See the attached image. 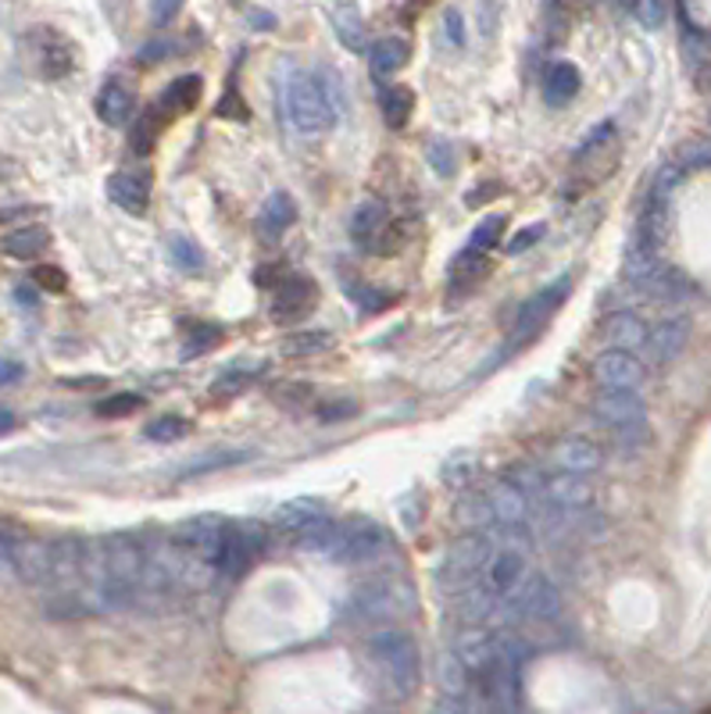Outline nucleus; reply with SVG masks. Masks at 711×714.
Listing matches in <instances>:
<instances>
[{
	"instance_id": "nucleus-1",
	"label": "nucleus",
	"mask_w": 711,
	"mask_h": 714,
	"mask_svg": "<svg viewBox=\"0 0 711 714\" xmlns=\"http://www.w3.org/2000/svg\"><path fill=\"white\" fill-rule=\"evenodd\" d=\"M279 101H283L287 122L301 132V137H318V132H329L343 115L340 79L329 68H318V72L293 68L290 76L283 79Z\"/></svg>"
},
{
	"instance_id": "nucleus-37",
	"label": "nucleus",
	"mask_w": 711,
	"mask_h": 714,
	"mask_svg": "<svg viewBox=\"0 0 711 714\" xmlns=\"http://www.w3.org/2000/svg\"><path fill=\"white\" fill-rule=\"evenodd\" d=\"M168 251H172V262H176L182 272H201L204 268V251L190 237H182V232H176V237L168 240Z\"/></svg>"
},
{
	"instance_id": "nucleus-20",
	"label": "nucleus",
	"mask_w": 711,
	"mask_h": 714,
	"mask_svg": "<svg viewBox=\"0 0 711 714\" xmlns=\"http://www.w3.org/2000/svg\"><path fill=\"white\" fill-rule=\"evenodd\" d=\"M486 500H490V508H494V522H525V519H530V511H533L530 489H522L519 483H511V479H505V483H497V486H490Z\"/></svg>"
},
{
	"instance_id": "nucleus-39",
	"label": "nucleus",
	"mask_w": 711,
	"mask_h": 714,
	"mask_svg": "<svg viewBox=\"0 0 711 714\" xmlns=\"http://www.w3.org/2000/svg\"><path fill=\"white\" fill-rule=\"evenodd\" d=\"M251 372H243V368H229V372H223L212 383V400H232L240 397V393H247L251 386Z\"/></svg>"
},
{
	"instance_id": "nucleus-26",
	"label": "nucleus",
	"mask_w": 711,
	"mask_h": 714,
	"mask_svg": "<svg viewBox=\"0 0 711 714\" xmlns=\"http://www.w3.org/2000/svg\"><path fill=\"white\" fill-rule=\"evenodd\" d=\"M293 221H297V204H293V196L272 193L262 204V215H257V232H262L265 240H279Z\"/></svg>"
},
{
	"instance_id": "nucleus-17",
	"label": "nucleus",
	"mask_w": 711,
	"mask_h": 714,
	"mask_svg": "<svg viewBox=\"0 0 711 714\" xmlns=\"http://www.w3.org/2000/svg\"><path fill=\"white\" fill-rule=\"evenodd\" d=\"M326 514V503L315 500V497H293L287 503H279L272 511V528L279 536H290V539H301L308 528Z\"/></svg>"
},
{
	"instance_id": "nucleus-40",
	"label": "nucleus",
	"mask_w": 711,
	"mask_h": 714,
	"mask_svg": "<svg viewBox=\"0 0 711 714\" xmlns=\"http://www.w3.org/2000/svg\"><path fill=\"white\" fill-rule=\"evenodd\" d=\"M505 229H508V218H505V215H490V218H483L480 226H475V232H472L469 247L494 251L497 243H500V237H505Z\"/></svg>"
},
{
	"instance_id": "nucleus-11",
	"label": "nucleus",
	"mask_w": 711,
	"mask_h": 714,
	"mask_svg": "<svg viewBox=\"0 0 711 714\" xmlns=\"http://www.w3.org/2000/svg\"><path fill=\"white\" fill-rule=\"evenodd\" d=\"M525 553L519 550H500L494 547V553H490V561L483 564V575H480V586L490 589L494 597L508 600L515 589H519V583L525 578Z\"/></svg>"
},
{
	"instance_id": "nucleus-44",
	"label": "nucleus",
	"mask_w": 711,
	"mask_h": 714,
	"mask_svg": "<svg viewBox=\"0 0 711 714\" xmlns=\"http://www.w3.org/2000/svg\"><path fill=\"white\" fill-rule=\"evenodd\" d=\"M404 240H408V232H404L401 226H394V221H386V226L376 232L372 243L365 251H372V254H397L404 247Z\"/></svg>"
},
{
	"instance_id": "nucleus-25",
	"label": "nucleus",
	"mask_w": 711,
	"mask_h": 714,
	"mask_svg": "<svg viewBox=\"0 0 711 714\" xmlns=\"http://www.w3.org/2000/svg\"><path fill=\"white\" fill-rule=\"evenodd\" d=\"M497 647H500V639H497V633H483V629H469V633H461L458 639H455V654L469 664V672L472 675H480L490 661H494V654H497Z\"/></svg>"
},
{
	"instance_id": "nucleus-30",
	"label": "nucleus",
	"mask_w": 711,
	"mask_h": 714,
	"mask_svg": "<svg viewBox=\"0 0 711 714\" xmlns=\"http://www.w3.org/2000/svg\"><path fill=\"white\" fill-rule=\"evenodd\" d=\"M201 90H204L201 76H179L176 82L165 86L162 101H157V115H182V111H190L201 101Z\"/></svg>"
},
{
	"instance_id": "nucleus-21",
	"label": "nucleus",
	"mask_w": 711,
	"mask_h": 714,
	"mask_svg": "<svg viewBox=\"0 0 711 714\" xmlns=\"http://www.w3.org/2000/svg\"><path fill=\"white\" fill-rule=\"evenodd\" d=\"M686 340H690V322H686V318H665V322H658L651 329V336H647V350H651L658 365H669L683 354Z\"/></svg>"
},
{
	"instance_id": "nucleus-10",
	"label": "nucleus",
	"mask_w": 711,
	"mask_h": 714,
	"mask_svg": "<svg viewBox=\"0 0 711 714\" xmlns=\"http://www.w3.org/2000/svg\"><path fill=\"white\" fill-rule=\"evenodd\" d=\"M226 528H229V519H223V514H215V511L193 514V519H182L176 528H172V544L182 547V550L215 553L218 558V547H223V539H226Z\"/></svg>"
},
{
	"instance_id": "nucleus-24",
	"label": "nucleus",
	"mask_w": 711,
	"mask_h": 714,
	"mask_svg": "<svg viewBox=\"0 0 711 714\" xmlns=\"http://www.w3.org/2000/svg\"><path fill=\"white\" fill-rule=\"evenodd\" d=\"M494 272V262H490V251H480V247H465L455 265H450V290L458 293H472L480 282Z\"/></svg>"
},
{
	"instance_id": "nucleus-5",
	"label": "nucleus",
	"mask_w": 711,
	"mask_h": 714,
	"mask_svg": "<svg viewBox=\"0 0 711 714\" xmlns=\"http://www.w3.org/2000/svg\"><path fill=\"white\" fill-rule=\"evenodd\" d=\"M383 547H386L383 528L369 519H351L347 525H337L326 553L340 564H365V561H376L379 553H383Z\"/></svg>"
},
{
	"instance_id": "nucleus-31",
	"label": "nucleus",
	"mask_w": 711,
	"mask_h": 714,
	"mask_svg": "<svg viewBox=\"0 0 711 714\" xmlns=\"http://www.w3.org/2000/svg\"><path fill=\"white\" fill-rule=\"evenodd\" d=\"M386 221H390V207L383 201H361L358 207H354V215H351V237H354V243L369 247L372 237L386 226Z\"/></svg>"
},
{
	"instance_id": "nucleus-6",
	"label": "nucleus",
	"mask_w": 711,
	"mask_h": 714,
	"mask_svg": "<svg viewBox=\"0 0 711 714\" xmlns=\"http://www.w3.org/2000/svg\"><path fill=\"white\" fill-rule=\"evenodd\" d=\"M265 553V528L257 522H229L226 539L218 547V572L240 578L254 569V561Z\"/></svg>"
},
{
	"instance_id": "nucleus-41",
	"label": "nucleus",
	"mask_w": 711,
	"mask_h": 714,
	"mask_svg": "<svg viewBox=\"0 0 711 714\" xmlns=\"http://www.w3.org/2000/svg\"><path fill=\"white\" fill-rule=\"evenodd\" d=\"M444 483L450 486V489H465L475 479V458L472 454H455L450 461H444Z\"/></svg>"
},
{
	"instance_id": "nucleus-60",
	"label": "nucleus",
	"mask_w": 711,
	"mask_h": 714,
	"mask_svg": "<svg viewBox=\"0 0 711 714\" xmlns=\"http://www.w3.org/2000/svg\"><path fill=\"white\" fill-rule=\"evenodd\" d=\"M605 4H622V0H605Z\"/></svg>"
},
{
	"instance_id": "nucleus-57",
	"label": "nucleus",
	"mask_w": 711,
	"mask_h": 714,
	"mask_svg": "<svg viewBox=\"0 0 711 714\" xmlns=\"http://www.w3.org/2000/svg\"><path fill=\"white\" fill-rule=\"evenodd\" d=\"M354 411H358V408H354L351 400H340V408H322V411H318V415H322L326 422H329V418H343V415H354Z\"/></svg>"
},
{
	"instance_id": "nucleus-15",
	"label": "nucleus",
	"mask_w": 711,
	"mask_h": 714,
	"mask_svg": "<svg viewBox=\"0 0 711 714\" xmlns=\"http://www.w3.org/2000/svg\"><path fill=\"white\" fill-rule=\"evenodd\" d=\"M15 572L29 586H51L54 544H43V539H22V544H15Z\"/></svg>"
},
{
	"instance_id": "nucleus-46",
	"label": "nucleus",
	"mask_w": 711,
	"mask_h": 714,
	"mask_svg": "<svg viewBox=\"0 0 711 714\" xmlns=\"http://www.w3.org/2000/svg\"><path fill=\"white\" fill-rule=\"evenodd\" d=\"M33 282H36V290H47V293H65L68 290V276L54 265H36Z\"/></svg>"
},
{
	"instance_id": "nucleus-59",
	"label": "nucleus",
	"mask_w": 711,
	"mask_h": 714,
	"mask_svg": "<svg viewBox=\"0 0 711 714\" xmlns=\"http://www.w3.org/2000/svg\"><path fill=\"white\" fill-rule=\"evenodd\" d=\"M697 86H701L704 93H711V65H704L701 72H697Z\"/></svg>"
},
{
	"instance_id": "nucleus-28",
	"label": "nucleus",
	"mask_w": 711,
	"mask_h": 714,
	"mask_svg": "<svg viewBox=\"0 0 711 714\" xmlns=\"http://www.w3.org/2000/svg\"><path fill=\"white\" fill-rule=\"evenodd\" d=\"M580 86H583L580 68L569 65V61H555V65L547 68V76H544V97H547V104L561 107V104H569L575 93H580Z\"/></svg>"
},
{
	"instance_id": "nucleus-19",
	"label": "nucleus",
	"mask_w": 711,
	"mask_h": 714,
	"mask_svg": "<svg viewBox=\"0 0 711 714\" xmlns=\"http://www.w3.org/2000/svg\"><path fill=\"white\" fill-rule=\"evenodd\" d=\"M93 107L104 126H126L132 111H137V93H132V86L126 79H107L101 86V93H97Z\"/></svg>"
},
{
	"instance_id": "nucleus-2",
	"label": "nucleus",
	"mask_w": 711,
	"mask_h": 714,
	"mask_svg": "<svg viewBox=\"0 0 711 714\" xmlns=\"http://www.w3.org/2000/svg\"><path fill=\"white\" fill-rule=\"evenodd\" d=\"M365 658H369L372 679L386 697H411L422 683V658L415 639L401 629H376L365 643Z\"/></svg>"
},
{
	"instance_id": "nucleus-36",
	"label": "nucleus",
	"mask_w": 711,
	"mask_h": 714,
	"mask_svg": "<svg viewBox=\"0 0 711 714\" xmlns=\"http://www.w3.org/2000/svg\"><path fill=\"white\" fill-rule=\"evenodd\" d=\"M329 343H333V336H329V332H318V329L290 332V336L283 340V354L287 357H312V354L329 350Z\"/></svg>"
},
{
	"instance_id": "nucleus-13",
	"label": "nucleus",
	"mask_w": 711,
	"mask_h": 714,
	"mask_svg": "<svg viewBox=\"0 0 711 714\" xmlns=\"http://www.w3.org/2000/svg\"><path fill=\"white\" fill-rule=\"evenodd\" d=\"M315 301H318V290L312 279L304 276H290L276 286V301H272V318L276 322H301L315 311Z\"/></svg>"
},
{
	"instance_id": "nucleus-42",
	"label": "nucleus",
	"mask_w": 711,
	"mask_h": 714,
	"mask_svg": "<svg viewBox=\"0 0 711 714\" xmlns=\"http://www.w3.org/2000/svg\"><path fill=\"white\" fill-rule=\"evenodd\" d=\"M187 429H190L187 418L165 415V418H154V422L143 429V436L154 439V443H172V439H182V436H187Z\"/></svg>"
},
{
	"instance_id": "nucleus-23",
	"label": "nucleus",
	"mask_w": 711,
	"mask_h": 714,
	"mask_svg": "<svg viewBox=\"0 0 711 714\" xmlns=\"http://www.w3.org/2000/svg\"><path fill=\"white\" fill-rule=\"evenodd\" d=\"M605 340H608V347H615V350H640V347H647V336H651V329H647V322L640 315H633V311H619V315H611L608 322H605Z\"/></svg>"
},
{
	"instance_id": "nucleus-8",
	"label": "nucleus",
	"mask_w": 711,
	"mask_h": 714,
	"mask_svg": "<svg viewBox=\"0 0 711 714\" xmlns=\"http://www.w3.org/2000/svg\"><path fill=\"white\" fill-rule=\"evenodd\" d=\"M591 375L600 390H640L644 379H647V368L644 361L636 357L633 350H605L594 357L591 365Z\"/></svg>"
},
{
	"instance_id": "nucleus-3",
	"label": "nucleus",
	"mask_w": 711,
	"mask_h": 714,
	"mask_svg": "<svg viewBox=\"0 0 711 714\" xmlns=\"http://www.w3.org/2000/svg\"><path fill=\"white\" fill-rule=\"evenodd\" d=\"M490 553H494V539H490L486 533L461 536L458 544L444 553V561H440V569H436L440 589L461 594V589L475 586L483 575V564L490 561Z\"/></svg>"
},
{
	"instance_id": "nucleus-53",
	"label": "nucleus",
	"mask_w": 711,
	"mask_h": 714,
	"mask_svg": "<svg viewBox=\"0 0 711 714\" xmlns=\"http://www.w3.org/2000/svg\"><path fill=\"white\" fill-rule=\"evenodd\" d=\"M337 29H340V40L347 43V47H354V51H361V22L358 18H340L337 22Z\"/></svg>"
},
{
	"instance_id": "nucleus-35",
	"label": "nucleus",
	"mask_w": 711,
	"mask_h": 714,
	"mask_svg": "<svg viewBox=\"0 0 711 714\" xmlns=\"http://www.w3.org/2000/svg\"><path fill=\"white\" fill-rule=\"evenodd\" d=\"M455 519H458V525H469V528L494 525V508H490V500H486V489L483 494H465L455 508Z\"/></svg>"
},
{
	"instance_id": "nucleus-47",
	"label": "nucleus",
	"mask_w": 711,
	"mask_h": 714,
	"mask_svg": "<svg viewBox=\"0 0 711 714\" xmlns=\"http://www.w3.org/2000/svg\"><path fill=\"white\" fill-rule=\"evenodd\" d=\"M426 157H429V165L440 171V176H455V146L450 143H444V140L429 143Z\"/></svg>"
},
{
	"instance_id": "nucleus-18",
	"label": "nucleus",
	"mask_w": 711,
	"mask_h": 714,
	"mask_svg": "<svg viewBox=\"0 0 711 714\" xmlns=\"http://www.w3.org/2000/svg\"><path fill=\"white\" fill-rule=\"evenodd\" d=\"M550 461H555L561 472H575V475H594L600 464H605V454H600L597 443L583 439V436H566L555 443L550 450Z\"/></svg>"
},
{
	"instance_id": "nucleus-38",
	"label": "nucleus",
	"mask_w": 711,
	"mask_h": 714,
	"mask_svg": "<svg viewBox=\"0 0 711 714\" xmlns=\"http://www.w3.org/2000/svg\"><path fill=\"white\" fill-rule=\"evenodd\" d=\"M272 404H279V408H308V404H315V386L308 383H279L272 386Z\"/></svg>"
},
{
	"instance_id": "nucleus-14",
	"label": "nucleus",
	"mask_w": 711,
	"mask_h": 714,
	"mask_svg": "<svg viewBox=\"0 0 711 714\" xmlns=\"http://www.w3.org/2000/svg\"><path fill=\"white\" fill-rule=\"evenodd\" d=\"M29 47H33V65L43 79H61L72 72V47L54 29H33Z\"/></svg>"
},
{
	"instance_id": "nucleus-32",
	"label": "nucleus",
	"mask_w": 711,
	"mask_h": 714,
	"mask_svg": "<svg viewBox=\"0 0 711 714\" xmlns=\"http://www.w3.org/2000/svg\"><path fill=\"white\" fill-rule=\"evenodd\" d=\"M436 679H440V686H444V693H450V697H465L472 689V679L475 675L469 672V664H465L455 650H444L440 654V661H436Z\"/></svg>"
},
{
	"instance_id": "nucleus-55",
	"label": "nucleus",
	"mask_w": 711,
	"mask_h": 714,
	"mask_svg": "<svg viewBox=\"0 0 711 714\" xmlns=\"http://www.w3.org/2000/svg\"><path fill=\"white\" fill-rule=\"evenodd\" d=\"M683 165H711V143H690L686 146Z\"/></svg>"
},
{
	"instance_id": "nucleus-9",
	"label": "nucleus",
	"mask_w": 711,
	"mask_h": 714,
	"mask_svg": "<svg viewBox=\"0 0 711 714\" xmlns=\"http://www.w3.org/2000/svg\"><path fill=\"white\" fill-rule=\"evenodd\" d=\"M594 418L608 429H636L647 425V404L636 390H600L594 400Z\"/></svg>"
},
{
	"instance_id": "nucleus-43",
	"label": "nucleus",
	"mask_w": 711,
	"mask_h": 714,
	"mask_svg": "<svg viewBox=\"0 0 711 714\" xmlns=\"http://www.w3.org/2000/svg\"><path fill=\"white\" fill-rule=\"evenodd\" d=\"M218 340H223V329H218V326H193L190 336H187V350H182V357L193 361V357H201V354L212 350Z\"/></svg>"
},
{
	"instance_id": "nucleus-49",
	"label": "nucleus",
	"mask_w": 711,
	"mask_h": 714,
	"mask_svg": "<svg viewBox=\"0 0 711 714\" xmlns=\"http://www.w3.org/2000/svg\"><path fill=\"white\" fill-rule=\"evenodd\" d=\"M347 293L365 307V311H383V307L390 304V297H379V293L372 286H365V282H351Z\"/></svg>"
},
{
	"instance_id": "nucleus-58",
	"label": "nucleus",
	"mask_w": 711,
	"mask_h": 714,
	"mask_svg": "<svg viewBox=\"0 0 711 714\" xmlns=\"http://www.w3.org/2000/svg\"><path fill=\"white\" fill-rule=\"evenodd\" d=\"M18 425V418H15V411H8V408H0V433H11V429Z\"/></svg>"
},
{
	"instance_id": "nucleus-52",
	"label": "nucleus",
	"mask_w": 711,
	"mask_h": 714,
	"mask_svg": "<svg viewBox=\"0 0 711 714\" xmlns=\"http://www.w3.org/2000/svg\"><path fill=\"white\" fill-rule=\"evenodd\" d=\"M179 8H182V0H151V22L154 26H168Z\"/></svg>"
},
{
	"instance_id": "nucleus-4",
	"label": "nucleus",
	"mask_w": 711,
	"mask_h": 714,
	"mask_svg": "<svg viewBox=\"0 0 711 714\" xmlns=\"http://www.w3.org/2000/svg\"><path fill=\"white\" fill-rule=\"evenodd\" d=\"M569 290H572V279L561 276V279L550 282V286H544L541 293H536V297L525 301L519 307V315H515V322H511L508 347L515 350V347H522V343H530V340L541 336L544 326L550 322V315H555L558 307L569 301Z\"/></svg>"
},
{
	"instance_id": "nucleus-29",
	"label": "nucleus",
	"mask_w": 711,
	"mask_h": 714,
	"mask_svg": "<svg viewBox=\"0 0 711 714\" xmlns=\"http://www.w3.org/2000/svg\"><path fill=\"white\" fill-rule=\"evenodd\" d=\"M379 111H383L386 126L390 129H404L411 122V111H415V93L411 86H401V82H390L379 90Z\"/></svg>"
},
{
	"instance_id": "nucleus-33",
	"label": "nucleus",
	"mask_w": 711,
	"mask_h": 714,
	"mask_svg": "<svg viewBox=\"0 0 711 714\" xmlns=\"http://www.w3.org/2000/svg\"><path fill=\"white\" fill-rule=\"evenodd\" d=\"M408 61V43L397 40V36H386V40H376V47L369 51V68L376 79H386L394 76L397 68H404Z\"/></svg>"
},
{
	"instance_id": "nucleus-34",
	"label": "nucleus",
	"mask_w": 711,
	"mask_h": 714,
	"mask_svg": "<svg viewBox=\"0 0 711 714\" xmlns=\"http://www.w3.org/2000/svg\"><path fill=\"white\" fill-rule=\"evenodd\" d=\"M486 536L494 539V547L500 550H519V553L533 550V533L525 522H494L486 528Z\"/></svg>"
},
{
	"instance_id": "nucleus-12",
	"label": "nucleus",
	"mask_w": 711,
	"mask_h": 714,
	"mask_svg": "<svg viewBox=\"0 0 711 714\" xmlns=\"http://www.w3.org/2000/svg\"><path fill=\"white\" fill-rule=\"evenodd\" d=\"M107 196L126 215H147L151 207V171L147 168H118L107 179Z\"/></svg>"
},
{
	"instance_id": "nucleus-22",
	"label": "nucleus",
	"mask_w": 711,
	"mask_h": 714,
	"mask_svg": "<svg viewBox=\"0 0 711 714\" xmlns=\"http://www.w3.org/2000/svg\"><path fill=\"white\" fill-rule=\"evenodd\" d=\"M354 608H358L361 619H369V622H383V619H390V614H401V586L369 583L365 589H358Z\"/></svg>"
},
{
	"instance_id": "nucleus-54",
	"label": "nucleus",
	"mask_w": 711,
	"mask_h": 714,
	"mask_svg": "<svg viewBox=\"0 0 711 714\" xmlns=\"http://www.w3.org/2000/svg\"><path fill=\"white\" fill-rule=\"evenodd\" d=\"M22 375H26L22 361H15V357H0V390H4V386H15Z\"/></svg>"
},
{
	"instance_id": "nucleus-48",
	"label": "nucleus",
	"mask_w": 711,
	"mask_h": 714,
	"mask_svg": "<svg viewBox=\"0 0 711 714\" xmlns=\"http://www.w3.org/2000/svg\"><path fill=\"white\" fill-rule=\"evenodd\" d=\"M686 58L694 61V65H711V33H690L686 36Z\"/></svg>"
},
{
	"instance_id": "nucleus-45",
	"label": "nucleus",
	"mask_w": 711,
	"mask_h": 714,
	"mask_svg": "<svg viewBox=\"0 0 711 714\" xmlns=\"http://www.w3.org/2000/svg\"><path fill=\"white\" fill-rule=\"evenodd\" d=\"M140 404H143L140 393H118V397H107V400L97 404V415L101 418H126L132 411H140Z\"/></svg>"
},
{
	"instance_id": "nucleus-7",
	"label": "nucleus",
	"mask_w": 711,
	"mask_h": 714,
	"mask_svg": "<svg viewBox=\"0 0 711 714\" xmlns=\"http://www.w3.org/2000/svg\"><path fill=\"white\" fill-rule=\"evenodd\" d=\"M508 604L525 622H550V619H558V614H561V594H558V586L550 583L547 575L525 572L519 589H515V594L508 597Z\"/></svg>"
},
{
	"instance_id": "nucleus-50",
	"label": "nucleus",
	"mask_w": 711,
	"mask_h": 714,
	"mask_svg": "<svg viewBox=\"0 0 711 714\" xmlns=\"http://www.w3.org/2000/svg\"><path fill=\"white\" fill-rule=\"evenodd\" d=\"M544 232H547V226H544V221H536V226L522 229L519 237H515V240L508 243V254H522V251H530L533 243H541V240H544Z\"/></svg>"
},
{
	"instance_id": "nucleus-56",
	"label": "nucleus",
	"mask_w": 711,
	"mask_h": 714,
	"mask_svg": "<svg viewBox=\"0 0 711 714\" xmlns=\"http://www.w3.org/2000/svg\"><path fill=\"white\" fill-rule=\"evenodd\" d=\"M444 29H447V40L455 43V47L465 43V26H461V15H458L455 8H450L447 15H444Z\"/></svg>"
},
{
	"instance_id": "nucleus-51",
	"label": "nucleus",
	"mask_w": 711,
	"mask_h": 714,
	"mask_svg": "<svg viewBox=\"0 0 711 714\" xmlns=\"http://www.w3.org/2000/svg\"><path fill=\"white\" fill-rule=\"evenodd\" d=\"M8 578H18V572H15V544L0 533V583H8Z\"/></svg>"
},
{
	"instance_id": "nucleus-16",
	"label": "nucleus",
	"mask_w": 711,
	"mask_h": 714,
	"mask_svg": "<svg viewBox=\"0 0 711 714\" xmlns=\"http://www.w3.org/2000/svg\"><path fill=\"white\" fill-rule=\"evenodd\" d=\"M541 494L555 503V508H561V511H569V514H575V511H586L594 503V486L586 483L583 475H575V472H558V475H547L544 479V489Z\"/></svg>"
},
{
	"instance_id": "nucleus-27",
	"label": "nucleus",
	"mask_w": 711,
	"mask_h": 714,
	"mask_svg": "<svg viewBox=\"0 0 711 714\" xmlns=\"http://www.w3.org/2000/svg\"><path fill=\"white\" fill-rule=\"evenodd\" d=\"M47 247H51V232L43 226H18L0 237V251L8 257H18V262H33V257H40Z\"/></svg>"
}]
</instances>
